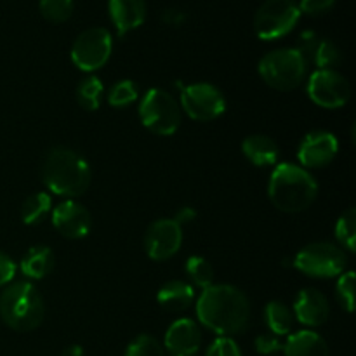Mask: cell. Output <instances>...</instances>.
I'll return each instance as SVG.
<instances>
[{
    "label": "cell",
    "instance_id": "cell-1",
    "mask_svg": "<svg viewBox=\"0 0 356 356\" xmlns=\"http://www.w3.org/2000/svg\"><path fill=\"white\" fill-rule=\"evenodd\" d=\"M198 322L219 337L238 336L249 327L250 302L235 285L212 284L197 301Z\"/></svg>",
    "mask_w": 356,
    "mask_h": 356
},
{
    "label": "cell",
    "instance_id": "cell-2",
    "mask_svg": "<svg viewBox=\"0 0 356 356\" xmlns=\"http://www.w3.org/2000/svg\"><path fill=\"white\" fill-rule=\"evenodd\" d=\"M92 172L80 153L66 146H54L42 162V181L51 193L75 198L90 186Z\"/></svg>",
    "mask_w": 356,
    "mask_h": 356
},
{
    "label": "cell",
    "instance_id": "cell-3",
    "mask_svg": "<svg viewBox=\"0 0 356 356\" xmlns=\"http://www.w3.org/2000/svg\"><path fill=\"white\" fill-rule=\"evenodd\" d=\"M318 195L315 177L301 165L278 163L270 176L268 197L271 204L282 212L298 214L312 207Z\"/></svg>",
    "mask_w": 356,
    "mask_h": 356
},
{
    "label": "cell",
    "instance_id": "cell-4",
    "mask_svg": "<svg viewBox=\"0 0 356 356\" xmlns=\"http://www.w3.org/2000/svg\"><path fill=\"white\" fill-rule=\"evenodd\" d=\"M0 316L9 329L30 332L44 322V298L30 282H14L0 294Z\"/></svg>",
    "mask_w": 356,
    "mask_h": 356
},
{
    "label": "cell",
    "instance_id": "cell-5",
    "mask_svg": "<svg viewBox=\"0 0 356 356\" xmlns=\"http://www.w3.org/2000/svg\"><path fill=\"white\" fill-rule=\"evenodd\" d=\"M306 61L298 49H277L259 61V75L277 90H294L306 75Z\"/></svg>",
    "mask_w": 356,
    "mask_h": 356
},
{
    "label": "cell",
    "instance_id": "cell-6",
    "mask_svg": "<svg viewBox=\"0 0 356 356\" xmlns=\"http://www.w3.org/2000/svg\"><path fill=\"white\" fill-rule=\"evenodd\" d=\"M139 118L153 134L172 136L181 125V106L167 90L149 89L139 103Z\"/></svg>",
    "mask_w": 356,
    "mask_h": 356
},
{
    "label": "cell",
    "instance_id": "cell-7",
    "mask_svg": "<svg viewBox=\"0 0 356 356\" xmlns=\"http://www.w3.org/2000/svg\"><path fill=\"white\" fill-rule=\"evenodd\" d=\"M348 256L339 245L330 242H315L302 247L292 259V266L306 277L332 278L346 270Z\"/></svg>",
    "mask_w": 356,
    "mask_h": 356
},
{
    "label": "cell",
    "instance_id": "cell-8",
    "mask_svg": "<svg viewBox=\"0 0 356 356\" xmlns=\"http://www.w3.org/2000/svg\"><path fill=\"white\" fill-rule=\"evenodd\" d=\"M299 16L301 10L294 0H266L257 9L254 30L261 40H277L294 30Z\"/></svg>",
    "mask_w": 356,
    "mask_h": 356
},
{
    "label": "cell",
    "instance_id": "cell-9",
    "mask_svg": "<svg viewBox=\"0 0 356 356\" xmlns=\"http://www.w3.org/2000/svg\"><path fill=\"white\" fill-rule=\"evenodd\" d=\"M113 40L106 28H89L75 38L72 45V61L82 72H97L110 59Z\"/></svg>",
    "mask_w": 356,
    "mask_h": 356
},
{
    "label": "cell",
    "instance_id": "cell-10",
    "mask_svg": "<svg viewBox=\"0 0 356 356\" xmlns=\"http://www.w3.org/2000/svg\"><path fill=\"white\" fill-rule=\"evenodd\" d=\"M181 110L197 122H211L226 111V99L221 90L207 82L191 83L181 90Z\"/></svg>",
    "mask_w": 356,
    "mask_h": 356
},
{
    "label": "cell",
    "instance_id": "cell-11",
    "mask_svg": "<svg viewBox=\"0 0 356 356\" xmlns=\"http://www.w3.org/2000/svg\"><path fill=\"white\" fill-rule=\"evenodd\" d=\"M308 96L315 104L329 110L344 106L351 97V86L336 70H316L308 80Z\"/></svg>",
    "mask_w": 356,
    "mask_h": 356
},
{
    "label": "cell",
    "instance_id": "cell-12",
    "mask_svg": "<svg viewBox=\"0 0 356 356\" xmlns=\"http://www.w3.org/2000/svg\"><path fill=\"white\" fill-rule=\"evenodd\" d=\"M183 245V228L174 219L162 218L148 226L145 250L153 261H167L179 252Z\"/></svg>",
    "mask_w": 356,
    "mask_h": 356
},
{
    "label": "cell",
    "instance_id": "cell-13",
    "mask_svg": "<svg viewBox=\"0 0 356 356\" xmlns=\"http://www.w3.org/2000/svg\"><path fill=\"white\" fill-rule=\"evenodd\" d=\"M337 152L339 143L332 132L313 131L299 145L298 159L305 169H322L336 159Z\"/></svg>",
    "mask_w": 356,
    "mask_h": 356
},
{
    "label": "cell",
    "instance_id": "cell-14",
    "mask_svg": "<svg viewBox=\"0 0 356 356\" xmlns=\"http://www.w3.org/2000/svg\"><path fill=\"white\" fill-rule=\"evenodd\" d=\"M52 225L66 238L79 240L89 235L92 228V218L82 204L75 200H66L52 211Z\"/></svg>",
    "mask_w": 356,
    "mask_h": 356
},
{
    "label": "cell",
    "instance_id": "cell-15",
    "mask_svg": "<svg viewBox=\"0 0 356 356\" xmlns=\"http://www.w3.org/2000/svg\"><path fill=\"white\" fill-rule=\"evenodd\" d=\"M202 346V332L191 318H179L165 332L163 350L169 356H197Z\"/></svg>",
    "mask_w": 356,
    "mask_h": 356
},
{
    "label": "cell",
    "instance_id": "cell-16",
    "mask_svg": "<svg viewBox=\"0 0 356 356\" xmlns=\"http://www.w3.org/2000/svg\"><path fill=\"white\" fill-rule=\"evenodd\" d=\"M329 299L316 289H305L294 301V318L306 327H320L329 320Z\"/></svg>",
    "mask_w": 356,
    "mask_h": 356
},
{
    "label": "cell",
    "instance_id": "cell-17",
    "mask_svg": "<svg viewBox=\"0 0 356 356\" xmlns=\"http://www.w3.org/2000/svg\"><path fill=\"white\" fill-rule=\"evenodd\" d=\"M108 9H110V17L117 28L118 35H125L127 31L136 30L145 23V0H110Z\"/></svg>",
    "mask_w": 356,
    "mask_h": 356
},
{
    "label": "cell",
    "instance_id": "cell-18",
    "mask_svg": "<svg viewBox=\"0 0 356 356\" xmlns=\"http://www.w3.org/2000/svg\"><path fill=\"white\" fill-rule=\"evenodd\" d=\"M242 152L247 160L256 167L275 165L280 156V148L277 143L264 134H252L243 139Z\"/></svg>",
    "mask_w": 356,
    "mask_h": 356
},
{
    "label": "cell",
    "instance_id": "cell-19",
    "mask_svg": "<svg viewBox=\"0 0 356 356\" xmlns=\"http://www.w3.org/2000/svg\"><path fill=\"white\" fill-rule=\"evenodd\" d=\"M195 299L193 285L183 280H170L160 287L156 301L165 312H184L191 306Z\"/></svg>",
    "mask_w": 356,
    "mask_h": 356
},
{
    "label": "cell",
    "instance_id": "cell-20",
    "mask_svg": "<svg viewBox=\"0 0 356 356\" xmlns=\"http://www.w3.org/2000/svg\"><path fill=\"white\" fill-rule=\"evenodd\" d=\"M282 351L285 356H329L325 339L313 330H299L291 334Z\"/></svg>",
    "mask_w": 356,
    "mask_h": 356
},
{
    "label": "cell",
    "instance_id": "cell-21",
    "mask_svg": "<svg viewBox=\"0 0 356 356\" xmlns=\"http://www.w3.org/2000/svg\"><path fill=\"white\" fill-rule=\"evenodd\" d=\"M56 257L51 247L47 245H35L28 249L21 259V273L28 277L30 280H42L54 270Z\"/></svg>",
    "mask_w": 356,
    "mask_h": 356
},
{
    "label": "cell",
    "instance_id": "cell-22",
    "mask_svg": "<svg viewBox=\"0 0 356 356\" xmlns=\"http://www.w3.org/2000/svg\"><path fill=\"white\" fill-rule=\"evenodd\" d=\"M264 320L271 334L278 337L287 336L294 325V313L282 301H270L264 308Z\"/></svg>",
    "mask_w": 356,
    "mask_h": 356
},
{
    "label": "cell",
    "instance_id": "cell-23",
    "mask_svg": "<svg viewBox=\"0 0 356 356\" xmlns=\"http://www.w3.org/2000/svg\"><path fill=\"white\" fill-rule=\"evenodd\" d=\"M52 198L51 195L45 191H37L31 193L26 200L21 205V219L24 225L35 226L38 222L44 221L49 214H51Z\"/></svg>",
    "mask_w": 356,
    "mask_h": 356
},
{
    "label": "cell",
    "instance_id": "cell-24",
    "mask_svg": "<svg viewBox=\"0 0 356 356\" xmlns=\"http://www.w3.org/2000/svg\"><path fill=\"white\" fill-rule=\"evenodd\" d=\"M103 83L97 76H86L76 87V101L87 111H96L103 101Z\"/></svg>",
    "mask_w": 356,
    "mask_h": 356
},
{
    "label": "cell",
    "instance_id": "cell-25",
    "mask_svg": "<svg viewBox=\"0 0 356 356\" xmlns=\"http://www.w3.org/2000/svg\"><path fill=\"white\" fill-rule=\"evenodd\" d=\"M186 275L190 277V280L193 282V285L200 289H207L214 284V268L209 263L205 257L202 256H191L186 261Z\"/></svg>",
    "mask_w": 356,
    "mask_h": 356
},
{
    "label": "cell",
    "instance_id": "cell-26",
    "mask_svg": "<svg viewBox=\"0 0 356 356\" xmlns=\"http://www.w3.org/2000/svg\"><path fill=\"white\" fill-rule=\"evenodd\" d=\"M336 238L341 247H344L350 252H355L356 242V211L355 207H350L346 212L341 214V218L336 222Z\"/></svg>",
    "mask_w": 356,
    "mask_h": 356
},
{
    "label": "cell",
    "instance_id": "cell-27",
    "mask_svg": "<svg viewBox=\"0 0 356 356\" xmlns=\"http://www.w3.org/2000/svg\"><path fill=\"white\" fill-rule=\"evenodd\" d=\"M309 63L316 65L318 70H334L341 63V52L332 40L318 38V44L313 51Z\"/></svg>",
    "mask_w": 356,
    "mask_h": 356
},
{
    "label": "cell",
    "instance_id": "cell-28",
    "mask_svg": "<svg viewBox=\"0 0 356 356\" xmlns=\"http://www.w3.org/2000/svg\"><path fill=\"white\" fill-rule=\"evenodd\" d=\"M139 96L138 86L132 80H118L108 90V103L115 108L131 106Z\"/></svg>",
    "mask_w": 356,
    "mask_h": 356
},
{
    "label": "cell",
    "instance_id": "cell-29",
    "mask_svg": "<svg viewBox=\"0 0 356 356\" xmlns=\"http://www.w3.org/2000/svg\"><path fill=\"white\" fill-rule=\"evenodd\" d=\"M40 13L51 23H65L73 13V0H40Z\"/></svg>",
    "mask_w": 356,
    "mask_h": 356
},
{
    "label": "cell",
    "instance_id": "cell-30",
    "mask_svg": "<svg viewBox=\"0 0 356 356\" xmlns=\"http://www.w3.org/2000/svg\"><path fill=\"white\" fill-rule=\"evenodd\" d=\"M124 356H167L162 344L148 334H141L127 346Z\"/></svg>",
    "mask_w": 356,
    "mask_h": 356
},
{
    "label": "cell",
    "instance_id": "cell-31",
    "mask_svg": "<svg viewBox=\"0 0 356 356\" xmlns=\"http://www.w3.org/2000/svg\"><path fill=\"white\" fill-rule=\"evenodd\" d=\"M336 298L348 313L355 309V271H343L336 284Z\"/></svg>",
    "mask_w": 356,
    "mask_h": 356
},
{
    "label": "cell",
    "instance_id": "cell-32",
    "mask_svg": "<svg viewBox=\"0 0 356 356\" xmlns=\"http://www.w3.org/2000/svg\"><path fill=\"white\" fill-rule=\"evenodd\" d=\"M205 356H243L238 344L232 337H218L214 343L209 346Z\"/></svg>",
    "mask_w": 356,
    "mask_h": 356
},
{
    "label": "cell",
    "instance_id": "cell-33",
    "mask_svg": "<svg viewBox=\"0 0 356 356\" xmlns=\"http://www.w3.org/2000/svg\"><path fill=\"white\" fill-rule=\"evenodd\" d=\"M256 350L261 355H273L284 350V343L280 341V337L271 332L261 334L259 337H256Z\"/></svg>",
    "mask_w": 356,
    "mask_h": 356
},
{
    "label": "cell",
    "instance_id": "cell-34",
    "mask_svg": "<svg viewBox=\"0 0 356 356\" xmlns=\"http://www.w3.org/2000/svg\"><path fill=\"white\" fill-rule=\"evenodd\" d=\"M334 2L336 0H301V3H298V6L301 13L309 14V16H320V14L332 9Z\"/></svg>",
    "mask_w": 356,
    "mask_h": 356
},
{
    "label": "cell",
    "instance_id": "cell-35",
    "mask_svg": "<svg viewBox=\"0 0 356 356\" xmlns=\"http://www.w3.org/2000/svg\"><path fill=\"white\" fill-rule=\"evenodd\" d=\"M16 270L17 268L13 257L0 250V287L9 285L13 282V278L16 277Z\"/></svg>",
    "mask_w": 356,
    "mask_h": 356
},
{
    "label": "cell",
    "instance_id": "cell-36",
    "mask_svg": "<svg viewBox=\"0 0 356 356\" xmlns=\"http://www.w3.org/2000/svg\"><path fill=\"white\" fill-rule=\"evenodd\" d=\"M195 219H197V211H195L193 207H181L179 211L176 212V218H174V221H176L177 225L183 228L184 225H190V222H193Z\"/></svg>",
    "mask_w": 356,
    "mask_h": 356
},
{
    "label": "cell",
    "instance_id": "cell-37",
    "mask_svg": "<svg viewBox=\"0 0 356 356\" xmlns=\"http://www.w3.org/2000/svg\"><path fill=\"white\" fill-rule=\"evenodd\" d=\"M61 356H83V350L79 344H72V346H68L63 351Z\"/></svg>",
    "mask_w": 356,
    "mask_h": 356
}]
</instances>
